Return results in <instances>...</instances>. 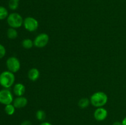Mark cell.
Instances as JSON below:
<instances>
[{"label": "cell", "instance_id": "cell-1", "mask_svg": "<svg viewBox=\"0 0 126 125\" xmlns=\"http://www.w3.org/2000/svg\"><path fill=\"white\" fill-rule=\"evenodd\" d=\"M108 100V96L105 93L97 91L94 93L90 98L91 104L95 107H102L107 103Z\"/></svg>", "mask_w": 126, "mask_h": 125}, {"label": "cell", "instance_id": "cell-2", "mask_svg": "<svg viewBox=\"0 0 126 125\" xmlns=\"http://www.w3.org/2000/svg\"><path fill=\"white\" fill-rule=\"evenodd\" d=\"M15 82L14 74L9 71H4L0 74V85L4 88H9Z\"/></svg>", "mask_w": 126, "mask_h": 125}, {"label": "cell", "instance_id": "cell-3", "mask_svg": "<svg viewBox=\"0 0 126 125\" xmlns=\"http://www.w3.org/2000/svg\"><path fill=\"white\" fill-rule=\"evenodd\" d=\"M7 22L11 28H18L23 25V19L19 13L13 12L9 14L7 18Z\"/></svg>", "mask_w": 126, "mask_h": 125}, {"label": "cell", "instance_id": "cell-4", "mask_svg": "<svg viewBox=\"0 0 126 125\" xmlns=\"http://www.w3.org/2000/svg\"><path fill=\"white\" fill-rule=\"evenodd\" d=\"M6 66L9 71L12 73H16L20 69V62L17 58L11 56L6 61Z\"/></svg>", "mask_w": 126, "mask_h": 125}, {"label": "cell", "instance_id": "cell-5", "mask_svg": "<svg viewBox=\"0 0 126 125\" xmlns=\"http://www.w3.org/2000/svg\"><path fill=\"white\" fill-rule=\"evenodd\" d=\"M24 28L26 30L29 32L35 31L39 26V23L38 20L34 17H27L23 20V24Z\"/></svg>", "mask_w": 126, "mask_h": 125}, {"label": "cell", "instance_id": "cell-6", "mask_svg": "<svg viewBox=\"0 0 126 125\" xmlns=\"http://www.w3.org/2000/svg\"><path fill=\"white\" fill-rule=\"evenodd\" d=\"M14 101L13 95L11 91L7 88L0 90V103L3 105L12 104Z\"/></svg>", "mask_w": 126, "mask_h": 125}, {"label": "cell", "instance_id": "cell-7", "mask_svg": "<svg viewBox=\"0 0 126 125\" xmlns=\"http://www.w3.org/2000/svg\"><path fill=\"white\" fill-rule=\"evenodd\" d=\"M49 41V36L46 33H41L34 39V46L37 48H43L46 46Z\"/></svg>", "mask_w": 126, "mask_h": 125}, {"label": "cell", "instance_id": "cell-8", "mask_svg": "<svg viewBox=\"0 0 126 125\" xmlns=\"http://www.w3.org/2000/svg\"><path fill=\"white\" fill-rule=\"evenodd\" d=\"M94 116L97 121H102L108 116V111L103 107H98L94 113Z\"/></svg>", "mask_w": 126, "mask_h": 125}, {"label": "cell", "instance_id": "cell-9", "mask_svg": "<svg viewBox=\"0 0 126 125\" xmlns=\"http://www.w3.org/2000/svg\"><path fill=\"white\" fill-rule=\"evenodd\" d=\"M28 104V100L26 98L23 96L17 97L15 99H14L13 105L16 107V109H22L25 107Z\"/></svg>", "mask_w": 126, "mask_h": 125}, {"label": "cell", "instance_id": "cell-10", "mask_svg": "<svg viewBox=\"0 0 126 125\" xmlns=\"http://www.w3.org/2000/svg\"><path fill=\"white\" fill-rule=\"evenodd\" d=\"M13 93L16 96H23L25 93V87L21 83H16L13 88Z\"/></svg>", "mask_w": 126, "mask_h": 125}, {"label": "cell", "instance_id": "cell-11", "mask_svg": "<svg viewBox=\"0 0 126 125\" xmlns=\"http://www.w3.org/2000/svg\"><path fill=\"white\" fill-rule=\"evenodd\" d=\"M39 76H40V72L37 68L33 67L28 71V77L31 81L35 82L39 78Z\"/></svg>", "mask_w": 126, "mask_h": 125}, {"label": "cell", "instance_id": "cell-12", "mask_svg": "<svg viewBox=\"0 0 126 125\" xmlns=\"http://www.w3.org/2000/svg\"><path fill=\"white\" fill-rule=\"evenodd\" d=\"M7 36L9 39H16L18 36V33L16 28L10 27L7 31Z\"/></svg>", "mask_w": 126, "mask_h": 125}, {"label": "cell", "instance_id": "cell-13", "mask_svg": "<svg viewBox=\"0 0 126 125\" xmlns=\"http://www.w3.org/2000/svg\"><path fill=\"white\" fill-rule=\"evenodd\" d=\"M91 103L90 99L88 98H81L78 102V105L81 109H86L89 106V104Z\"/></svg>", "mask_w": 126, "mask_h": 125}, {"label": "cell", "instance_id": "cell-14", "mask_svg": "<svg viewBox=\"0 0 126 125\" xmlns=\"http://www.w3.org/2000/svg\"><path fill=\"white\" fill-rule=\"evenodd\" d=\"M22 45L24 49H31L34 45V42L30 39H25L22 42Z\"/></svg>", "mask_w": 126, "mask_h": 125}, {"label": "cell", "instance_id": "cell-15", "mask_svg": "<svg viewBox=\"0 0 126 125\" xmlns=\"http://www.w3.org/2000/svg\"><path fill=\"white\" fill-rule=\"evenodd\" d=\"M4 111L6 114H7L8 115H12L16 111V107L13 105V104H7V105H5Z\"/></svg>", "mask_w": 126, "mask_h": 125}, {"label": "cell", "instance_id": "cell-16", "mask_svg": "<svg viewBox=\"0 0 126 125\" xmlns=\"http://www.w3.org/2000/svg\"><path fill=\"white\" fill-rule=\"evenodd\" d=\"M8 15V11L7 10V9L3 6H0V20L7 18Z\"/></svg>", "mask_w": 126, "mask_h": 125}, {"label": "cell", "instance_id": "cell-17", "mask_svg": "<svg viewBox=\"0 0 126 125\" xmlns=\"http://www.w3.org/2000/svg\"><path fill=\"white\" fill-rule=\"evenodd\" d=\"M19 5V0H9L8 2V6L10 9L15 10L17 9Z\"/></svg>", "mask_w": 126, "mask_h": 125}, {"label": "cell", "instance_id": "cell-18", "mask_svg": "<svg viewBox=\"0 0 126 125\" xmlns=\"http://www.w3.org/2000/svg\"><path fill=\"white\" fill-rule=\"evenodd\" d=\"M46 115L45 112L43 110H38L36 113V118L39 121H44L46 118Z\"/></svg>", "mask_w": 126, "mask_h": 125}, {"label": "cell", "instance_id": "cell-19", "mask_svg": "<svg viewBox=\"0 0 126 125\" xmlns=\"http://www.w3.org/2000/svg\"><path fill=\"white\" fill-rule=\"evenodd\" d=\"M6 53V50L5 47L2 44H0V59H2L5 56Z\"/></svg>", "mask_w": 126, "mask_h": 125}, {"label": "cell", "instance_id": "cell-20", "mask_svg": "<svg viewBox=\"0 0 126 125\" xmlns=\"http://www.w3.org/2000/svg\"><path fill=\"white\" fill-rule=\"evenodd\" d=\"M21 125H32V122L29 120H25L22 121Z\"/></svg>", "mask_w": 126, "mask_h": 125}, {"label": "cell", "instance_id": "cell-21", "mask_svg": "<svg viewBox=\"0 0 126 125\" xmlns=\"http://www.w3.org/2000/svg\"><path fill=\"white\" fill-rule=\"evenodd\" d=\"M113 125H122V123L120 121H115V122L113 123Z\"/></svg>", "mask_w": 126, "mask_h": 125}, {"label": "cell", "instance_id": "cell-22", "mask_svg": "<svg viewBox=\"0 0 126 125\" xmlns=\"http://www.w3.org/2000/svg\"><path fill=\"white\" fill-rule=\"evenodd\" d=\"M39 125H52V124H50L49 122H43L42 123H41Z\"/></svg>", "mask_w": 126, "mask_h": 125}, {"label": "cell", "instance_id": "cell-23", "mask_svg": "<svg viewBox=\"0 0 126 125\" xmlns=\"http://www.w3.org/2000/svg\"><path fill=\"white\" fill-rule=\"evenodd\" d=\"M122 125H126V116L124 118V119L123 120V121H121Z\"/></svg>", "mask_w": 126, "mask_h": 125}]
</instances>
